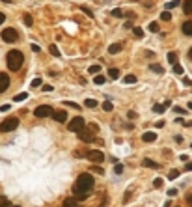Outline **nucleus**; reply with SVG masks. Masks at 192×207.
<instances>
[{
	"label": "nucleus",
	"instance_id": "nucleus-1",
	"mask_svg": "<svg viewBox=\"0 0 192 207\" xmlns=\"http://www.w3.org/2000/svg\"><path fill=\"white\" fill-rule=\"evenodd\" d=\"M93 176L91 173H80V176L77 177V181H75L73 185V194H75V198L77 200H86L88 196H90V190L93 189Z\"/></svg>",
	"mask_w": 192,
	"mask_h": 207
},
{
	"label": "nucleus",
	"instance_id": "nucleus-2",
	"mask_svg": "<svg viewBox=\"0 0 192 207\" xmlns=\"http://www.w3.org/2000/svg\"><path fill=\"white\" fill-rule=\"evenodd\" d=\"M23 62H24V56L21 50H9L8 56H6V63L9 71H19L21 67H23Z\"/></svg>",
	"mask_w": 192,
	"mask_h": 207
},
{
	"label": "nucleus",
	"instance_id": "nucleus-3",
	"mask_svg": "<svg viewBox=\"0 0 192 207\" xmlns=\"http://www.w3.org/2000/svg\"><path fill=\"white\" fill-rule=\"evenodd\" d=\"M19 127V119L17 118H8L0 123V133H11Z\"/></svg>",
	"mask_w": 192,
	"mask_h": 207
},
{
	"label": "nucleus",
	"instance_id": "nucleus-4",
	"mask_svg": "<svg viewBox=\"0 0 192 207\" xmlns=\"http://www.w3.org/2000/svg\"><path fill=\"white\" fill-rule=\"evenodd\" d=\"M84 127H86V121H84V118H82V116L73 118L71 121H69V125H67V129L73 131V133H80V131H84Z\"/></svg>",
	"mask_w": 192,
	"mask_h": 207
},
{
	"label": "nucleus",
	"instance_id": "nucleus-5",
	"mask_svg": "<svg viewBox=\"0 0 192 207\" xmlns=\"http://www.w3.org/2000/svg\"><path fill=\"white\" fill-rule=\"evenodd\" d=\"M0 36H2V39H4L6 43H15V41L19 39V32H17L15 28H4Z\"/></svg>",
	"mask_w": 192,
	"mask_h": 207
},
{
	"label": "nucleus",
	"instance_id": "nucleus-6",
	"mask_svg": "<svg viewBox=\"0 0 192 207\" xmlns=\"http://www.w3.org/2000/svg\"><path fill=\"white\" fill-rule=\"evenodd\" d=\"M52 114H54V110H52L50 105H41V106H37L36 110H34V116L36 118H49Z\"/></svg>",
	"mask_w": 192,
	"mask_h": 207
},
{
	"label": "nucleus",
	"instance_id": "nucleus-7",
	"mask_svg": "<svg viewBox=\"0 0 192 207\" xmlns=\"http://www.w3.org/2000/svg\"><path fill=\"white\" fill-rule=\"evenodd\" d=\"M88 159L91 162H95V164H101V162L104 160V155L101 153L99 149H91V151H88Z\"/></svg>",
	"mask_w": 192,
	"mask_h": 207
},
{
	"label": "nucleus",
	"instance_id": "nucleus-8",
	"mask_svg": "<svg viewBox=\"0 0 192 207\" xmlns=\"http://www.w3.org/2000/svg\"><path fill=\"white\" fill-rule=\"evenodd\" d=\"M91 133H93V131H80V133H78V138L82 140V142H86V144H91L93 140H95V136H93Z\"/></svg>",
	"mask_w": 192,
	"mask_h": 207
},
{
	"label": "nucleus",
	"instance_id": "nucleus-9",
	"mask_svg": "<svg viewBox=\"0 0 192 207\" xmlns=\"http://www.w3.org/2000/svg\"><path fill=\"white\" fill-rule=\"evenodd\" d=\"M52 119H54V121H58V123H63V121L67 119V112L63 110V108H62V110H54V114H52Z\"/></svg>",
	"mask_w": 192,
	"mask_h": 207
},
{
	"label": "nucleus",
	"instance_id": "nucleus-10",
	"mask_svg": "<svg viewBox=\"0 0 192 207\" xmlns=\"http://www.w3.org/2000/svg\"><path fill=\"white\" fill-rule=\"evenodd\" d=\"M8 86H9V75L0 73V93L6 92V90H8Z\"/></svg>",
	"mask_w": 192,
	"mask_h": 207
},
{
	"label": "nucleus",
	"instance_id": "nucleus-11",
	"mask_svg": "<svg viewBox=\"0 0 192 207\" xmlns=\"http://www.w3.org/2000/svg\"><path fill=\"white\" fill-rule=\"evenodd\" d=\"M123 50V43H114V45L108 47V54H118Z\"/></svg>",
	"mask_w": 192,
	"mask_h": 207
},
{
	"label": "nucleus",
	"instance_id": "nucleus-12",
	"mask_svg": "<svg viewBox=\"0 0 192 207\" xmlns=\"http://www.w3.org/2000/svg\"><path fill=\"white\" fill-rule=\"evenodd\" d=\"M181 30H183L185 36H192V21H187V23L181 24Z\"/></svg>",
	"mask_w": 192,
	"mask_h": 207
},
{
	"label": "nucleus",
	"instance_id": "nucleus-13",
	"mask_svg": "<svg viewBox=\"0 0 192 207\" xmlns=\"http://www.w3.org/2000/svg\"><path fill=\"white\" fill-rule=\"evenodd\" d=\"M142 140H144V142H155V140H157V134L155 133H151V131H147V133H144L142 134Z\"/></svg>",
	"mask_w": 192,
	"mask_h": 207
},
{
	"label": "nucleus",
	"instance_id": "nucleus-14",
	"mask_svg": "<svg viewBox=\"0 0 192 207\" xmlns=\"http://www.w3.org/2000/svg\"><path fill=\"white\" fill-rule=\"evenodd\" d=\"M183 11L185 15H192V0H183Z\"/></svg>",
	"mask_w": 192,
	"mask_h": 207
},
{
	"label": "nucleus",
	"instance_id": "nucleus-15",
	"mask_svg": "<svg viewBox=\"0 0 192 207\" xmlns=\"http://www.w3.org/2000/svg\"><path fill=\"white\" fill-rule=\"evenodd\" d=\"M142 164H144L146 168H155V170H157V168H161V164H157V162L151 160V159H144V160H142Z\"/></svg>",
	"mask_w": 192,
	"mask_h": 207
},
{
	"label": "nucleus",
	"instance_id": "nucleus-16",
	"mask_svg": "<svg viewBox=\"0 0 192 207\" xmlns=\"http://www.w3.org/2000/svg\"><path fill=\"white\" fill-rule=\"evenodd\" d=\"M168 105H170V103H161V105H155V106H153V112H157V114H162V112L166 110V108H168Z\"/></svg>",
	"mask_w": 192,
	"mask_h": 207
},
{
	"label": "nucleus",
	"instance_id": "nucleus-17",
	"mask_svg": "<svg viewBox=\"0 0 192 207\" xmlns=\"http://www.w3.org/2000/svg\"><path fill=\"white\" fill-rule=\"evenodd\" d=\"M149 69H151L153 73H158V75L164 73V67H162V65H158V63H151V65H149Z\"/></svg>",
	"mask_w": 192,
	"mask_h": 207
},
{
	"label": "nucleus",
	"instance_id": "nucleus-18",
	"mask_svg": "<svg viewBox=\"0 0 192 207\" xmlns=\"http://www.w3.org/2000/svg\"><path fill=\"white\" fill-rule=\"evenodd\" d=\"M63 207H77V198H67V200H63Z\"/></svg>",
	"mask_w": 192,
	"mask_h": 207
},
{
	"label": "nucleus",
	"instance_id": "nucleus-19",
	"mask_svg": "<svg viewBox=\"0 0 192 207\" xmlns=\"http://www.w3.org/2000/svg\"><path fill=\"white\" fill-rule=\"evenodd\" d=\"M123 82H125V84H134V82H136V75H125V77H123Z\"/></svg>",
	"mask_w": 192,
	"mask_h": 207
},
{
	"label": "nucleus",
	"instance_id": "nucleus-20",
	"mask_svg": "<svg viewBox=\"0 0 192 207\" xmlns=\"http://www.w3.org/2000/svg\"><path fill=\"white\" fill-rule=\"evenodd\" d=\"M49 52L52 54V56H56V58H60V49H58L56 45H49Z\"/></svg>",
	"mask_w": 192,
	"mask_h": 207
},
{
	"label": "nucleus",
	"instance_id": "nucleus-21",
	"mask_svg": "<svg viewBox=\"0 0 192 207\" xmlns=\"http://www.w3.org/2000/svg\"><path fill=\"white\" fill-rule=\"evenodd\" d=\"M133 32H134V36H136L138 39H142V37H144V30H142L140 26H134V28H133Z\"/></svg>",
	"mask_w": 192,
	"mask_h": 207
},
{
	"label": "nucleus",
	"instance_id": "nucleus-22",
	"mask_svg": "<svg viewBox=\"0 0 192 207\" xmlns=\"http://www.w3.org/2000/svg\"><path fill=\"white\" fill-rule=\"evenodd\" d=\"M168 62L172 63V65H175L177 63V54L175 52H168Z\"/></svg>",
	"mask_w": 192,
	"mask_h": 207
},
{
	"label": "nucleus",
	"instance_id": "nucleus-23",
	"mask_svg": "<svg viewBox=\"0 0 192 207\" xmlns=\"http://www.w3.org/2000/svg\"><path fill=\"white\" fill-rule=\"evenodd\" d=\"M93 82L101 86V84H104V82H106V77H104V75H97V77L93 79Z\"/></svg>",
	"mask_w": 192,
	"mask_h": 207
},
{
	"label": "nucleus",
	"instance_id": "nucleus-24",
	"mask_svg": "<svg viewBox=\"0 0 192 207\" xmlns=\"http://www.w3.org/2000/svg\"><path fill=\"white\" fill-rule=\"evenodd\" d=\"M108 77L110 79H118L120 77V71L116 69V67H112V69H108Z\"/></svg>",
	"mask_w": 192,
	"mask_h": 207
},
{
	"label": "nucleus",
	"instance_id": "nucleus-25",
	"mask_svg": "<svg viewBox=\"0 0 192 207\" xmlns=\"http://www.w3.org/2000/svg\"><path fill=\"white\" fill-rule=\"evenodd\" d=\"M112 108H114V105H112L110 101H104V103H103V110H104V112H112Z\"/></svg>",
	"mask_w": 192,
	"mask_h": 207
},
{
	"label": "nucleus",
	"instance_id": "nucleus-26",
	"mask_svg": "<svg viewBox=\"0 0 192 207\" xmlns=\"http://www.w3.org/2000/svg\"><path fill=\"white\" fill-rule=\"evenodd\" d=\"M90 170H91V173H97V176H103V173H104V170L101 166H91Z\"/></svg>",
	"mask_w": 192,
	"mask_h": 207
},
{
	"label": "nucleus",
	"instance_id": "nucleus-27",
	"mask_svg": "<svg viewBox=\"0 0 192 207\" xmlns=\"http://www.w3.org/2000/svg\"><path fill=\"white\" fill-rule=\"evenodd\" d=\"M162 185H164L162 177H157V179L153 181V187H155V189H162Z\"/></svg>",
	"mask_w": 192,
	"mask_h": 207
},
{
	"label": "nucleus",
	"instance_id": "nucleus-28",
	"mask_svg": "<svg viewBox=\"0 0 192 207\" xmlns=\"http://www.w3.org/2000/svg\"><path fill=\"white\" fill-rule=\"evenodd\" d=\"M84 105H86L88 108H95V106H97V101H95V99H86Z\"/></svg>",
	"mask_w": 192,
	"mask_h": 207
},
{
	"label": "nucleus",
	"instance_id": "nucleus-29",
	"mask_svg": "<svg viewBox=\"0 0 192 207\" xmlns=\"http://www.w3.org/2000/svg\"><path fill=\"white\" fill-rule=\"evenodd\" d=\"M26 97H28L26 93H17V95L13 97V101H15V103H19V101H24V99H26Z\"/></svg>",
	"mask_w": 192,
	"mask_h": 207
},
{
	"label": "nucleus",
	"instance_id": "nucleus-30",
	"mask_svg": "<svg viewBox=\"0 0 192 207\" xmlns=\"http://www.w3.org/2000/svg\"><path fill=\"white\" fill-rule=\"evenodd\" d=\"M161 19H162V21H170V19H172V15H170V9H164V11L161 13Z\"/></svg>",
	"mask_w": 192,
	"mask_h": 207
},
{
	"label": "nucleus",
	"instance_id": "nucleus-31",
	"mask_svg": "<svg viewBox=\"0 0 192 207\" xmlns=\"http://www.w3.org/2000/svg\"><path fill=\"white\" fill-rule=\"evenodd\" d=\"M78 9H80V11H84V13H86L88 17H93V11H91V9H90V8H86V6H80Z\"/></svg>",
	"mask_w": 192,
	"mask_h": 207
},
{
	"label": "nucleus",
	"instance_id": "nucleus-32",
	"mask_svg": "<svg viewBox=\"0 0 192 207\" xmlns=\"http://www.w3.org/2000/svg\"><path fill=\"white\" fill-rule=\"evenodd\" d=\"M110 15L112 17H123V11H121L120 8H116V9H112V11H110Z\"/></svg>",
	"mask_w": 192,
	"mask_h": 207
},
{
	"label": "nucleus",
	"instance_id": "nucleus-33",
	"mask_svg": "<svg viewBox=\"0 0 192 207\" xmlns=\"http://www.w3.org/2000/svg\"><path fill=\"white\" fill-rule=\"evenodd\" d=\"M181 4V0H172L170 4H166V9H172V8H177Z\"/></svg>",
	"mask_w": 192,
	"mask_h": 207
},
{
	"label": "nucleus",
	"instance_id": "nucleus-34",
	"mask_svg": "<svg viewBox=\"0 0 192 207\" xmlns=\"http://www.w3.org/2000/svg\"><path fill=\"white\" fill-rule=\"evenodd\" d=\"M174 73H175V75H183V65L175 63V65H174Z\"/></svg>",
	"mask_w": 192,
	"mask_h": 207
},
{
	"label": "nucleus",
	"instance_id": "nucleus-35",
	"mask_svg": "<svg viewBox=\"0 0 192 207\" xmlns=\"http://www.w3.org/2000/svg\"><path fill=\"white\" fill-rule=\"evenodd\" d=\"M99 71H101V65H91V67L88 69V73H90V75H93V73H99Z\"/></svg>",
	"mask_w": 192,
	"mask_h": 207
},
{
	"label": "nucleus",
	"instance_id": "nucleus-36",
	"mask_svg": "<svg viewBox=\"0 0 192 207\" xmlns=\"http://www.w3.org/2000/svg\"><path fill=\"white\" fill-rule=\"evenodd\" d=\"M179 176V170H170V173H168V179H175Z\"/></svg>",
	"mask_w": 192,
	"mask_h": 207
},
{
	"label": "nucleus",
	"instance_id": "nucleus-37",
	"mask_svg": "<svg viewBox=\"0 0 192 207\" xmlns=\"http://www.w3.org/2000/svg\"><path fill=\"white\" fill-rule=\"evenodd\" d=\"M147 28L151 30L153 34H155V32H158V24H157V23H149V26H147Z\"/></svg>",
	"mask_w": 192,
	"mask_h": 207
},
{
	"label": "nucleus",
	"instance_id": "nucleus-38",
	"mask_svg": "<svg viewBox=\"0 0 192 207\" xmlns=\"http://www.w3.org/2000/svg\"><path fill=\"white\" fill-rule=\"evenodd\" d=\"M23 21H24V24H26V26H32V17H30L28 13H26V15L23 17Z\"/></svg>",
	"mask_w": 192,
	"mask_h": 207
},
{
	"label": "nucleus",
	"instance_id": "nucleus-39",
	"mask_svg": "<svg viewBox=\"0 0 192 207\" xmlns=\"http://www.w3.org/2000/svg\"><path fill=\"white\" fill-rule=\"evenodd\" d=\"M41 86V79H34L32 80V88H39Z\"/></svg>",
	"mask_w": 192,
	"mask_h": 207
},
{
	"label": "nucleus",
	"instance_id": "nucleus-40",
	"mask_svg": "<svg viewBox=\"0 0 192 207\" xmlns=\"http://www.w3.org/2000/svg\"><path fill=\"white\" fill-rule=\"evenodd\" d=\"M114 172H116V173H121V172H123V164H116V166H114Z\"/></svg>",
	"mask_w": 192,
	"mask_h": 207
},
{
	"label": "nucleus",
	"instance_id": "nucleus-41",
	"mask_svg": "<svg viewBox=\"0 0 192 207\" xmlns=\"http://www.w3.org/2000/svg\"><path fill=\"white\" fill-rule=\"evenodd\" d=\"M185 200H187V205L192 207V194H187V198H185Z\"/></svg>",
	"mask_w": 192,
	"mask_h": 207
},
{
	"label": "nucleus",
	"instance_id": "nucleus-42",
	"mask_svg": "<svg viewBox=\"0 0 192 207\" xmlns=\"http://www.w3.org/2000/svg\"><path fill=\"white\" fill-rule=\"evenodd\" d=\"M63 105H67V106H71V108H77V106H78L77 103H73V101H66Z\"/></svg>",
	"mask_w": 192,
	"mask_h": 207
},
{
	"label": "nucleus",
	"instance_id": "nucleus-43",
	"mask_svg": "<svg viewBox=\"0 0 192 207\" xmlns=\"http://www.w3.org/2000/svg\"><path fill=\"white\" fill-rule=\"evenodd\" d=\"M90 131H93V133H97V131H99V125H95V123H91V125H90Z\"/></svg>",
	"mask_w": 192,
	"mask_h": 207
},
{
	"label": "nucleus",
	"instance_id": "nucleus-44",
	"mask_svg": "<svg viewBox=\"0 0 192 207\" xmlns=\"http://www.w3.org/2000/svg\"><path fill=\"white\" fill-rule=\"evenodd\" d=\"M52 90H54V88H52L50 84H45V86H43V92H52Z\"/></svg>",
	"mask_w": 192,
	"mask_h": 207
},
{
	"label": "nucleus",
	"instance_id": "nucleus-45",
	"mask_svg": "<svg viewBox=\"0 0 192 207\" xmlns=\"http://www.w3.org/2000/svg\"><path fill=\"white\" fill-rule=\"evenodd\" d=\"M32 47V50H34V52H39L41 49H39V45H36V43H34V45H30Z\"/></svg>",
	"mask_w": 192,
	"mask_h": 207
},
{
	"label": "nucleus",
	"instance_id": "nucleus-46",
	"mask_svg": "<svg viewBox=\"0 0 192 207\" xmlns=\"http://www.w3.org/2000/svg\"><path fill=\"white\" fill-rule=\"evenodd\" d=\"M0 207H11V203H9V202H8V200H4V202H2V203H0Z\"/></svg>",
	"mask_w": 192,
	"mask_h": 207
},
{
	"label": "nucleus",
	"instance_id": "nucleus-47",
	"mask_svg": "<svg viewBox=\"0 0 192 207\" xmlns=\"http://www.w3.org/2000/svg\"><path fill=\"white\" fill-rule=\"evenodd\" d=\"M0 110H2V112H6V110H9V105H2V106H0Z\"/></svg>",
	"mask_w": 192,
	"mask_h": 207
},
{
	"label": "nucleus",
	"instance_id": "nucleus-48",
	"mask_svg": "<svg viewBox=\"0 0 192 207\" xmlns=\"http://www.w3.org/2000/svg\"><path fill=\"white\" fill-rule=\"evenodd\" d=\"M4 21H6V15H4L2 11H0V24H2V23H4Z\"/></svg>",
	"mask_w": 192,
	"mask_h": 207
},
{
	"label": "nucleus",
	"instance_id": "nucleus-49",
	"mask_svg": "<svg viewBox=\"0 0 192 207\" xmlns=\"http://www.w3.org/2000/svg\"><path fill=\"white\" fill-rule=\"evenodd\" d=\"M177 194V190L175 189H172V190H168V196H175Z\"/></svg>",
	"mask_w": 192,
	"mask_h": 207
},
{
	"label": "nucleus",
	"instance_id": "nucleus-50",
	"mask_svg": "<svg viewBox=\"0 0 192 207\" xmlns=\"http://www.w3.org/2000/svg\"><path fill=\"white\" fill-rule=\"evenodd\" d=\"M131 26H133V23H131V21H127V23L123 24V28H131Z\"/></svg>",
	"mask_w": 192,
	"mask_h": 207
},
{
	"label": "nucleus",
	"instance_id": "nucleus-51",
	"mask_svg": "<svg viewBox=\"0 0 192 207\" xmlns=\"http://www.w3.org/2000/svg\"><path fill=\"white\" fill-rule=\"evenodd\" d=\"M185 168H187V170H192V160H190V162H188V164H187V166H185Z\"/></svg>",
	"mask_w": 192,
	"mask_h": 207
},
{
	"label": "nucleus",
	"instance_id": "nucleus-52",
	"mask_svg": "<svg viewBox=\"0 0 192 207\" xmlns=\"http://www.w3.org/2000/svg\"><path fill=\"white\" fill-rule=\"evenodd\" d=\"M164 207H172V202H166V203H164Z\"/></svg>",
	"mask_w": 192,
	"mask_h": 207
},
{
	"label": "nucleus",
	"instance_id": "nucleus-53",
	"mask_svg": "<svg viewBox=\"0 0 192 207\" xmlns=\"http://www.w3.org/2000/svg\"><path fill=\"white\" fill-rule=\"evenodd\" d=\"M188 58H190V60H192V49H190V50H188Z\"/></svg>",
	"mask_w": 192,
	"mask_h": 207
},
{
	"label": "nucleus",
	"instance_id": "nucleus-54",
	"mask_svg": "<svg viewBox=\"0 0 192 207\" xmlns=\"http://www.w3.org/2000/svg\"><path fill=\"white\" fill-rule=\"evenodd\" d=\"M4 200H6V198H4V196H0V203H2V202H4Z\"/></svg>",
	"mask_w": 192,
	"mask_h": 207
},
{
	"label": "nucleus",
	"instance_id": "nucleus-55",
	"mask_svg": "<svg viewBox=\"0 0 192 207\" xmlns=\"http://www.w3.org/2000/svg\"><path fill=\"white\" fill-rule=\"evenodd\" d=\"M11 207H21V205H11Z\"/></svg>",
	"mask_w": 192,
	"mask_h": 207
},
{
	"label": "nucleus",
	"instance_id": "nucleus-56",
	"mask_svg": "<svg viewBox=\"0 0 192 207\" xmlns=\"http://www.w3.org/2000/svg\"><path fill=\"white\" fill-rule=\"evenodd\" d=\"M175 207H179V205H175Z\"/></svg>",
	"mask_w": 192,
	"mask_h": 207
},
{
	"label": "nucleus",
	"instance_id": "nucleus-57",
	"mask_svg": "<svg viewBox=\"0 0 192 207\" xmlns=\"http://www.w3.org/2000/svg\"><path fill=\"white\" fill-rule=\"evenodd\" d=\"M77 207H78V205H77Z\"/></svg>",
	"mask_w": 192,
	"mask_h": 207
}]
</instances>
